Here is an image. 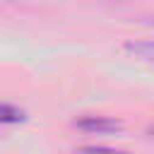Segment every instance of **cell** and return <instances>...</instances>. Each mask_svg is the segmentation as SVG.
<instances>
[{"label":"cell","mask_w":154,"mask_h":154,"mask_svg":"<svg viewBox=\"0 0 154 154\" xmlns=\"http://www.w3.org/2000/svg\"><path fill=\"white\" fill-rule=\"evenodd\" d=\"M17 120H22V111L10 103H0V123H17Z\"/></svg>","instance_id":"obj_3"},{"label":"cell","mask_w":154,"mask_h":154,"mask_svg":"<svg viewBox=\"0 0 154 154\" xmlns=\"http://www.w3.org/2000/svg\"><path fill=\"white\" fill-rule=\"evenodd\" d=\"M75 125L89 135H111V132L120 130V120L111 118V116H84V118L75 120Z\"/></svg>","instance_id":"obj_1"},{"label":"cell","mask_w":154,"mask_h":154,"mask_svg":"<svg viewBox=\"0 0 154 154\" xmlns=\"http://www.w3.org/2000/svg\"><path fill=\"white\" fill-rule=\"evenodd\" d=\"M125 51H130L132 55H137L147 63H154V41H130V43H125Z\"/></svg>","instance_id":"obj_2"},{"label":"cell","mask_w":154,"mask_h":154,"mask_svg":"<svg viewBox=\"0 0 154 154\" xmlns=\"http://www.w3.org/2000/svg\"><path fill=\"white\" fill-rule=\"evenodd\" d=\"M79 154H125V152H118L111 147H82Z\"/></svg>","instance_id":"obj_4"}]
</instances>
